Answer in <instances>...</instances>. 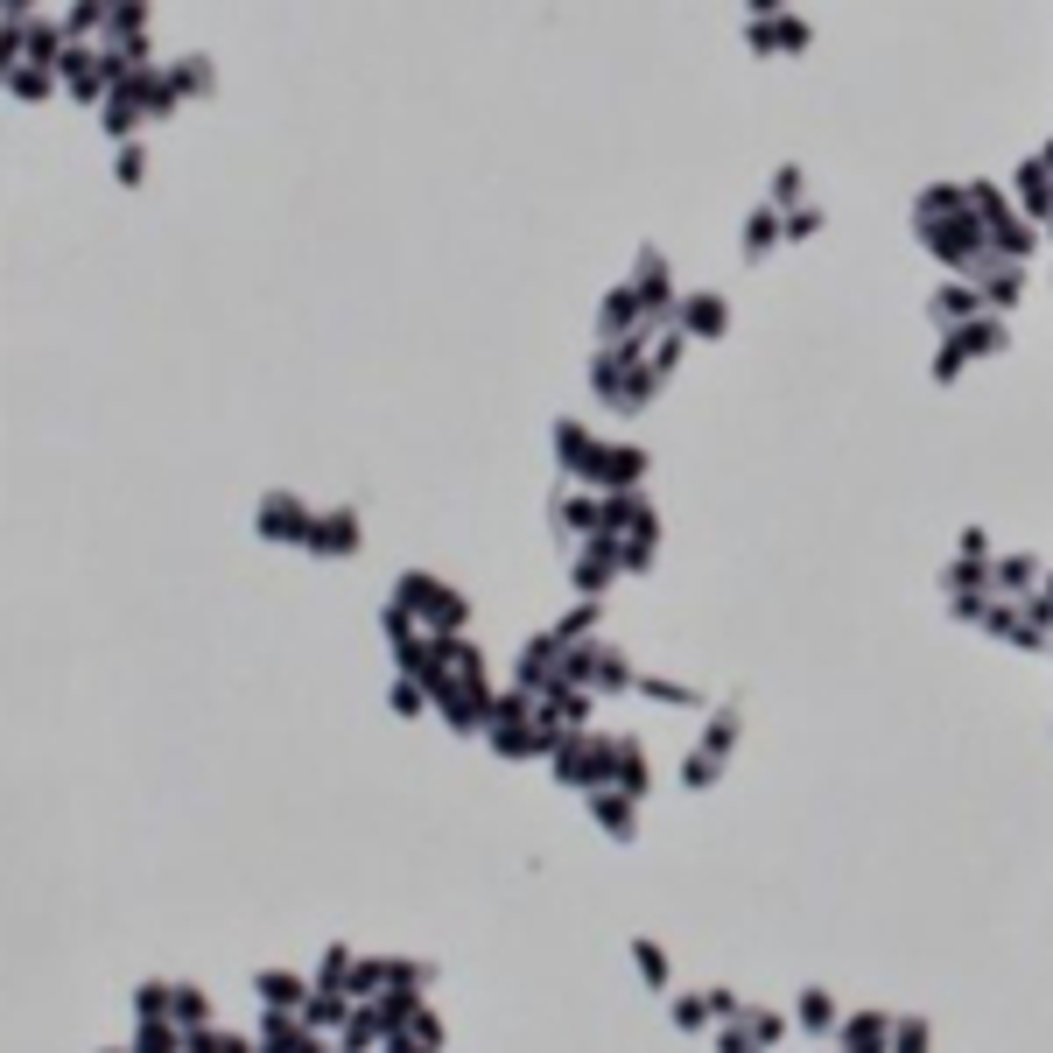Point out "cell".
<instances>
[{
    "label": "cell",
    "mask_w": 1053,
    "mask_h": 1053,
    "mask_svg": "<svg viewBox=\"0 0 1053 1053\" xmlns=\"http://www.w3.org/2000/svg\"><path fill=\"white\" fill-rule=\"evenodd\" d=\"M253 1039H239V1032H218V1025H190V1053H246Z\"/></svg>",
    "instance_id": "obj_15"
},
{
    "label": "cell",
    "mask_w": 1053,
    "mask_h": 1053,
    "mask_svg": "<svg viewBox=\"0 0 1053 1053\" xmlns=\"http://www.w3.org/2000/svg\"><path fill=\"white\" fill-rule=\"evenodd\" d=\"M962 359H969L962 344H941V359H934V380H955V373H962Z\"/></svg>",
    "instance_id": "obj_37"
},
{
    "label": "cell",
    "mask_w": 1053,
    "mask_h": 1053,
    "mask_svg": "<svg viewBox=\"0 0 1053 1053\" xmlns=\"http://www.w3.org/2000/svg\"><path fill=\"white\" fill-rule=\"evenodd\" d=\"M169 1018L190 1032V1025H211V997L197 990V983H176V1004H169Z\"/></svg>",
    "instance_id": "obj_13"
},
{
    "label": "cell",
    "mask_w": 1053,
    "mask_h": 1053,
    "mask_svg": "<svg viewBox=\"0 0 1053 1053\" xmlns=\"http://www.w3.org/2000/svg\"><path fill=\"white\" fill-rule=\"evenodd\" d=\"M773 239H780V204H759V211H752V232H745V260H766Z\"/></svg>",
    "instance_id": "obj_11"
},
{
    "label": "cell",
    "mask_w": 1053,
    "mask_h": 1053,
    "mask_svg": "<svg viewBox=\"0 0 1053 1053\" xmlns=\"http://www.w3.org/2000/svg\"><path fill=\"white\" fill-rule=\"evenodd\" d=\"M773 50H808V22H780V29H773Z\"/></svg>",
    "instance_id": "obj_33"
},
{
    "label": "cell",
    "mask_w": 1053,
    "mask_h": 1053,
    "mask_svg": "<svg viewBox=\"0 0 1053 1053\" xmlns=\"http://www.w3.org/2000/svg\"><path fill=\"white\" fill-rule=\"evenodd\" d=\"M801 1025H808V1032H829V1025H836V1004H829L822 990H801Z\"/></svg>",
    "instance_id": "obj_22"
},
{
    "label": "cell",
    "mask_w": 1053,
    "mask_h": 1053,
    "mask_svg": "<svg viewBox=\"0 0 1053 1053\" xmlns=\"http://www.w3.org/2000/svg\"><path fill=\"white\" fill-rule=\"evenodd\" d=\"M134 120H141V106H134L127 92H106V113H99V127H106L113 141H127V134H134Z\"/></svg>",
    "instance_id": "obj_14"
},
{
    "label": "cell",
    "mask_w": 1053,
    "mask_h": 1053,
    "mask_svg": "<svg viewBox=\"0 0 1053 1053\" xmlns=\"http://www.w3.org/2000/svg\"><path fill=\"white\" fill-rule=\"evenodd\" d=\"M176 92H211V64H204V57H183V64H176Z\"/></svg>",
    "instance_id": "obj_24"
},
{
    "label": "cell",
    "mask_w": 1053,
    "mask_h": 1053,
    "mask_svg": "<svg viewBox=\"0 0 1053 1053\" xmlns=\"http://www.w3.org/2000/svg\"><path fill=\"white\" fill-rule=\"evenodd\" d=\"M351 997H380L387 990V962H373V955H359V962H351V983H344Z\"/></svg>",
    "instance_id": "obj_16"
},
{
    "label": "cell",
    "mask_w": 1053,
    "mask_h": 1053,
    "mask_svg": "<svg viewBox=\"0 0 1053 1053\" xmlns=\"http://www.w3.org/2000/svg\"><path fill=\"white\" fill-rule=\"evenodd\" d=\"M997 583H1004V590H1032V555H1011V562L997 569Z\"/></svg>",
    "instance_id": "obj_28"
},
{
    "label": "cell",
    "mask_w": 1053,
    "mask_h": 1053,
    "mask_svg": "<svg viewBox=\"0 0 1053 1053\" xmlns=\"http://www.w3.org/2000/svg\"><path fill=\"white\" fill-rule=\"evenodd\" d=\"M8 92H15V99H50V92H57V64H15Z\"/></svg>",
    "instance_id": "obj_9"
},
{
    "label": "cell",
    "mask_w": 1053,
    "mask_h": 1053,
    "mask_svg": "<svg viewBox=\"0 0 1053 1053\" xmlns=\"http://www.w3.org/2000/svg\"><path fill=\"white\" fill-rule=\"evenodd\" d=\"M731 738H738V717H717V724H710V752H724Z\"/></svg>",
    "instance_id": "obj_38"
},
{
    "label": "cell",
    "mask_w": 1053,
    "mask_h": 1053,
    "mask_svg": "<svg viewBox=\"0 0 1053 1053\" xmlns=\"http://www.w3.org/2000/svg\"><path fill=\"white\" fill-rule=\"evenodd\" d=\"M955 344H962V351H997V344H1004V323H997V316H969V323H955Z\"/></svg>",
    "instance_id": "obj_12"
},
{
    "label": "cell",
    "mask_w": 1053,
    "mask_h": 1053,
    "mask_svg": "<svg viewBox=\"0 0 1053 1053\" xmlns=\"http://www.w3.org/2000/svg\"><path fill=\"white\" fill-rule=\"evenodd\" d=\"M681 323H688L695 337H717V330L731 323V309H724L717 295H688V309H681Z\"/></svg>",
    "instance_id": "obj_7"
},
{
    "label": "cell",
    "mask_w": 1053,
    "mask_h": 1053,
    "mask_svg": "<svg viewBox=\"0 0 1053 1053\" xmlns=\"http://www.w3.org/2000/svg\"><path fill=\"white\" fill-rule=\"evenodd\" d=\"M29 8H36V0H8V22H29Z\"/></svg>",
    "instance_id": "obj_39"
},
{
    "label": "cell",
    "mask_w": 1053,
    "mask_h": 1053,
    "mask_svg": "<svg viewBox=\"0 0 1053 1053\" xmlns=\"http://www.w3.org/2000/svg\"><path fill=\"white\" fill-rule=\"evenodd\" d=\"M590 618H597V604H576V611L555 625V646H562V639H583V632H590Z\"/></svg>",
    "instance_id": "obj_29"
},
{
    "label": "cell",
    "mask_w": 1053,
    "mask_h": 1053,
    "mask_svg": "<svg viewBox=\"0 0 1053 1053\" xmlns=\"http://www.w3.org/2000/svg\"><path fill=\"white\" fill-rule=\"evenodd\" d=\"M351 962H359V955H351V948H323V962H316V983H351Z\"/></svg>",
    "instance_id": "obj_20"
},
{
    "label": "cell",
    "mask_w": 1053,
    "mask_h": 1053,
    "mask_svg": "<svg viewBox=\"0 0 1053 1053\" xmlns=\"http://www.w3.org/2000/svg\"><path fill=\"white\" fill-rule=\"evenodd\" d=\"M169 1004H176V983H141L134 990V1018H169Z\"/></svg>",
    "instance_id": "obj_17"
},
{
    "label": "cell",
    "mask_w": 1053,
    "mask_h": 1053,
    "mask_svg": "<svg viewBox=\"0 0 1053 1053\" xmlns=\"http://www.w3.org/2000/svg\"><path fill=\"white\" fill-rule=\"evenodd\" d=\"M843 1039H850V1046H878V1039H885V1018L871 1011V1018H857V1025H850Z\"/></svg>",
    "instance_id": "obj_31"
},
{
    "label": "cell",
    "mask_w": 1053,
    "mask_h": 1053,
    "mask_svg": "<svg viewBox=\"0 0 1053 1053\" xmlns=\"http://www.w3.org/2000/svg\"><path fill=\"white\" fill-rule=\"evenodd\" d=\"M611 787L646 794V759H639V745H618V780H611Z\"/></svg>",
    "instance_id": "obj_19"
},
{
    "label": "cell",
    "mask_w": 1053,
    "mask_h": 1053,
    "mask_svg": "<svg viewBox=\"0 0 1053 1053\" xmlns=\"http://www.w3.org/2000/svg\"><path fill=\"white\" fill-rule=\"evenodd\" d=\"M302 548H316V555H351L359 548V513H323V520H309V534H302Z\"/></svg>",
    "instance_id": "obj_2"
},
{
    "label": "cell",
    "mask_w": 1053,
    "mask_h": 1053,
    "mask_svg": "<svg viewBox=\"0 0 1053 1053\" xmlns=\"http://www.w3.org/2000/svg\"><path fill=\"white\" fill-rule=\"evenodd\" d=\"M337 1046H387V1011H380V997H359V1004H351V1018L337 1025Z\"/></svg>",
    "instance_id": "obj_3"
},
{
    "label": "cell",
    "mask_w": 1053,
    "mask_h": 1053,
    "mask_svg": "<svg viewBox=\"0 0 1053 1053\" xmlns=\"http://www.w3.org/2000/svg\"><path fill=\"white\" fill-rule=\"evenodd\" d=\"M590 681H604V688H625L632 674H625V660H618V653H597V674H590Z\"/></svg>",
    "instance_id": "obj_30"
},
{
    "label": "cell",
    "mask_w": 1053,
    "mask_h": 1053,
    "mask_svg": "<svg viewBox=\"0 0 1053 1053\" xmlns=\"http://www.w3.org/2000/svg\"><path fill=\"white\" fill-rule=\"evenodd\" d=\"M969 309H976L969 288H941V295H934V316H941V323H969Z\"/></svg>",
    "instance_id": "obj_21"
},
{
    "label": "cell",
    "mask_w": 1053,
    "mask_h": 1053,
    "mask_svg": "<svg viewBox=\"0 0 1053 1053\" xmlns=\"http://www.w3.org/2000/svg\"><path fill=\"white\" fill-rule=\"evenodd\" d=\"M590 815H597L611 836H632V794H625V787H618V794L597 787V794H590Z\"/></svg>",
    "instance_id": "obj_6"
},
{
    "label": "cell",
    "mask_w": 1053,
    "mask_h": 1053,
    "mask_svg": "<svg viewBox=\"0 0 1053 1053\" xmlns=\"http://www.w3.org/2000/svg\"><path fill=\"white\" fill-rule=\"evenodd\" d=\"M429 590H436V576H429V569H408V576L394 583V604H408V611H422V604H429Z\"/></svg>",
    "instance_id": "obj_18"
},
{
    "label": "cell",
    "mask_w": 1053,
    "mask_h": 1053,
    "mask_svg": "<svg viewBox=\"0 0 1053 1053\" xmlns=\"http://www.w3.org/2000/svg\"><path fill=\"white\" fill-rule=\"evenodd\" d=\"M309 520H316V513H309L295 492H267V499H260V534H267V541H302Z\"/></svg>",
    "instance_id": "obj_1"
},
{
    "label": "cell",
    "mask_w": 1053,
    "mask_h": 1053,
    "mask_svg": "<svg viewBox=\"0 0 1053 1053\" xmlns=\"http://www.w3.org/2000/svg\"><path fill=\"white\" fill-rule=\"evenodd\" d=\"M464 618H471V604H464L457 590H443V583H436V590H429V604H422V625H429V632H464Z\"/></svg>",
    "instance_id": "obj_5"
},
{
    "label": "cell",
    "mask_w": 1053,
    "mask_h": 1053,
    "mask_svg": "<svg viewBox=\"0 0 1053 1053\" xmlns=\"http://www.w3.org/2000/svg\"><path fill=\"white\" fill-rule=\"evenodd\" d=\"M253 990H260V1004H274V1011H302V997H309L316 983H302L295 969H260Z\"/></svg>",
    "instance_id": "obj_4"
},
{
    "label": "cell",
    "mask_w": 1053,
    "mask_h": 1053,
    "mask_svg": "<svg viewBox=\"0 0 1053 1053\" xmlns=\"http://www.w3.org/2000/svg\"><path fill=\"white\" fill-rule=\"evenodd\" d=\"M387 983H408V990H422V983H429V969H422V962H387Z\"/></svg>",
    "instance_id": "obj_36"
},
{
    "label": "cell",
    "mask_w": 1053,
    "mask_h": 1053,
    "mask_svg": "<svg viewBox=\"0 0 1053 1053\" xmlns=\"http://www.w3.org/2000/svg\"><path fill=\"white\" fill-rule=\"evenodd\" d=\"M983 302H1018V267H990L983 274Z\"/></svg>",
    "instance_id": "obj_23"
},
{
    "label": "cell",
    "mask_w": 1053,
    "mask_h": 1053,
    "mask_svg": "<svg viewBox=\"0 0 1053 1053\" xmlns=\"http://www.w3.org/2000/svg\"><path fill=\"white\" fill-rule=\"evenodd\" d=\"M632 955H639V976H646V983L660 990V983H667V955H660L653 941H632Z\"/></svg>",
    "instance_id": "obj_25"
},
{
    "label": "cell",
    "mask_w": 1053,
    "mask_h": 1053,
    "mask_svg": "<svg viewBox=\"0 0 1053 1053\" xmlns=\"http://www.w3.org/2000/svg\"><path fill=\"white\" fill-rule=\"evenodd\" d=\"M681 780H688V787H710V780H717V752L702 745V752H695V759L681 766Z\"/></svg>",
    "instance_id": "obj_27"
},
{
    "label": "cell",
    "mask_w": 1053,
    "mask_h": 1053,
    "mask_svg": "<svg viewBox=\"0 0 1053 1053\" xmlns=\"http://www.w3.org/2000/svg\"><path fill=\"white\" fill-rule=\"evenodd\" d=\"M141 176H148V155L127 141V148H120V183H141Z\"/></svg>",
    "instance_id": "obj_34"
},
{
    "label": "cell",
    "mask_w": 1053,
    "mask_h": 1053,
    "mask_svg": "<svg viewBox=\"0 0 1053 1053\" xmlns=\"http://www.w3.org/2000/svg\"><path fill=\"white\" fill-rule=\"evenodd\" d=\"M773 204H801V169H780V176H773Z\"/></svg>",
    "instance_id": "obj_35"
},
{
    "label": "cell",
    "mask_w": 1053,
    "mask_h": 1053,
    "mask_svg": "<svg viewBox=\"0 0 1053 1053\" xmlns=\"http://www.w3.org/2000/svg\"><path fill=\"white\" fill-rule=\"evenodd\" d=\"M429 702H436V695H429V681H422V674H401V681L387 688V710H394V717H422Z\"/></svg>",
    "instance_id": "obj_8"
},
{
    "label": "cell",
    "mask_w": 1053,
    "mask_h": 1053,
    "mask_svg": "<svg viewBox=\"0 0 1053 1053\" xmlns=\"http://www.w3.org/2000/svg\"><path fill=\"white\" fill-rule=\"evenodd\" d=\"M752 15H780V0H752Z\"/></svg>",
    "instance_id": "obj_40"
},
{
    "label": "cell",
    "mask_w": 1053,
    "mask_h": 1053,
    "mask_svg": "<svg viewBox=\"0 0 1053 1053\" xmlns=\"http://www.w3.org/2000/svg\"><path fill=\"white\" fill-rule=\"evenodd\" d=\"M141 22H148V0H113V22H106V29H120V36H134Z\"/></svg>",
    "instance_id": "obj_26"
},
{
    "label": "cell",
    "mask_w": 1053,
    "mask_h": 1053,
    "mask_svg": "<svg viewBox=\"0 0 1053 1053\" xmlns=\"http://www.w3.org/2000/svg\"><path fill=\"white\" fill-rule=\"evenodd\" d=\"M702 1018H710V997H681V1004H674V1025H688V1032H695Z\"/></svg>",
    "instance_id": "obj_32"
},
{
    "label": "cell",
    "mask_w": 1053,
    "mask_h": 1053,
    "mask_svg": "<svg viewBox=\"0 0 1053 1053\" xmlns=\"http://www.w3.org/2000/svg\"><path fill=\"white\" fill-rule=\"evenodd\" d=\"M632 295H639V309H646V316H653V309H667V260H653V253H646V260H639V288H632Z\"/></svg>",
    "instance_id": "obj_10"
}]
</instances>
